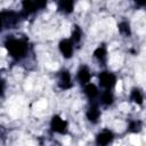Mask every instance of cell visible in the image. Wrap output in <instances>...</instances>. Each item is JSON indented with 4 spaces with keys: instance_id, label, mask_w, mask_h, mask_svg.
<instances>
[{
    "instance_id": "ffe728a7",
    "label": "cell",
    "mask_w": 146,
    "mask_h": 146,
    "mask_svg": "<svg viewBox=\"0 0 146 146\" xmlns=\"http://www.w3.org/2000/svg\"><path fill=\"white\" fill-rule=\"evenodd\" d=\"M51 146H60V144H58V143H54Z\"/></svg>"
},
{
    "instance_id": "30bf717a",
    "label": "cell",
    "mask_w": 146,
    "mask_h": 146,
    "mask_svg": "<svg viewBox=\"0 0 146 146\" xmlns=\"http://www.w3.org/2000/svg\"><path fill=\"white\" fill-rule=\"evenodd\" d=\"M90 78H91V73L89 71V68L86 66V65H82L80 66L79 71H78V80L81 84H88V82L90 81Z\"/></svg>"
},
{
    "instance_id": "ac0fdd59",
    "label": "cell",
    "mask_w": 146,
    "mask_h": 146,
    "mask_svg": "<svg viewBox=\"0 0 146 146\" xmlns=\"http://www.w3.org/2000/svg\"><path fill=\"white\" fill-rule=\"evenodd\" d=\"M141 130V122L140 121H137V120H133V121H130L129 122V125H128V131L129 132H133V133H137Z\"/></svg>"
},
{
    "instance_id": "277c9868",
    "label": "cell",
    "mask_w": 146,
    "mask_h": 146,
    "mask_svg": "<svg viewBox=\"0 0 146 146\" xmlns=\"http://www.w3.org/2000/svg\"><path fill=\"white\" fill-rule=\"evenodd\" d=\"M116 83V76L111 73V72H107V71H104L99 74V84L107 89V90H111Z\"/></svg>"
},
{
    "instance_id": "ba28073f",
    "label": "cell",
    "mask_w": 146,
    "mask_h": 146,
    "mask_svg": "<svg viewBox=\"0 0 146 146\" xmlns=\"http://www.w3.org/2000/svg\"><path fill=\"white\" fill-rule=\"evenodd\" d=\"M59 50L65 58H70L73 55V42L70 39H63L59 42Z\"/></svg>"
},
{
    "instance_id": "7a4b0ae2",
    "label": "cell",
    "mask_w": 146,
    "mask_h": 146,
    "mask_svg": "<svg viewBox=\"0 0 146 146\" xmlns=\"http://www.w3.org/2000/svg\"><path fill=\"white\" fill-rule=\"evenodd\" d=\"M22 6H23V10L19 14L23 18H25L30 14L36 11L38 9H41V8L46 7L47 1H29V0H25V1H23Z\"/></svg>"
},
{
    "instance_id": "2e32d148",
    "label": "cell",
    "mask_w": 146,
    "mask_h": 146,
    "mask_svg": "<svg viewBox=\"0 0 146 146\" xmlns=\"http://www.w3.org/2000/svg\"><path fill=\"white\" fill-rule=\"evenodd\" d=\"M117 29H119V32H120L122 35H124V36H129V35L131 34L130 25H129V23H128V22H125V21H123V22L119 23Z\"/></svg>"
},
{
    "instance_id": "9a60e30c",
    "label": "cell",
    "mask_w": 146,
    "mask_h": 146,
    "mask_svg": "<svg viewBox=\"0 0 146 146\" xmlns=\"http://www.w3.org/2000/svg\"><path fill=\"white\" fill-rule=\"evenodd\" d=\"M130 99L133 103L140 105L143 103V94H141V91L139 89H137V88H132L131 89V94H130Z\"/></svg>"
},
{
    "instance_id": "8992f818",
    "label": "cell",
    "mask_w": 146,
    "mask_h": 146,
    "mask_svg": "<svg viewBox=\"0 0 146 146\" xmlns=\"http://www.w3.org/2000/svg\"><path fill=\"white\" fill-rule=\"evenodd\" d=\"M58 86L62 88V89H70L72 86H73V82H72V79H71V74L67 70H62L59 72V75H58Z\"/></svg>"
},
{
    "instance_id": "8fae6325",
    "label": "cell",
    "mask_w": 146,
    "mask_h": 146,
    "mask_svg": "<svg viewBox=\"0 0 146 146\" xmlns=\"http://www.w3.org/2000/svg\"><path fill=\"white\" fill-rule=\"evenodd\" d=\"M83 90H84L86 96H87L90 100L95 99V98L98 96V89H97V87H96L95 84H92V83H88V84H86Z\"/></svg>"
},
{
    "instance_id": "9c48e42d",
    "label": "cell",
    "mask_w": 146,
    "mask_h": 146,
    "mask_svg": "<svg viewBox=\"0 0 146 146\" xmlns=\"http://www.w3.org/2000/svg\"><path fill=\"white\" fill-rule=\"evenodd\" d=\"M87 119L91 122V123H96L98 122L99 120V116H100V111L98 108V105L97 104H91L87 111Z\"/></svg>"
},
{
    "instance_id": "e0dca14e",
    "label": "cell",
    "mask_w": 146,
    "mask_h": 146,
    "mask_svg": "<svg viewBox=\"0 0 146 146\" xmlns=\"http://www.w3.org/2000/svg\"><path fill=\"white\" fill-rule=\"evenodd\" d=\"M81 36H82V31H81V29H80L78 25H75L74 29H73V31H72L71 39H70V40H71L73 43H76V42H79V41L81 40Z\"/></svg>"
},
{
    "instance_id": "5bb4252c",
    "label": "cell",
    "mask_w": 146,
    "mask_h": 146,
    "mask_svg": "<svg viewBox=\"0 0 146 146\" xmlns=\"http://www.w3.org/2000/svg\"><path fill=\"white\" fill-rule=\"evenodd\" d=\"M94 56L99 60V63H105L106 60V48L104 46H99L95 51H94Z\"/></svg>"
},
{
    "instance_id": "5b68a950",
    "label": "cell",
    "mask_w": 146,
    "mask_h": 146,
    "mask_svg": "<svg viewBox=\"0 0 146 146\" xmlns=\"http://www.w3.org/2000/svg\"><path fill=\"white\" fill-rule=\"evenodd\" d=\"M50 128L52 131H55L57 133L65 135L67 132V122L65 120H63L59 115H54L50 121Z\"/></svg>"
},
{
    "instance_id": "6da1fadb",
    "label": "cell",
    "mask_w": 146,
    "mask_h": 146,
    "mask_svg": "<svg viewBox=\"0 0 146 146\" xmlns=\"http://www.w3.org/2000/svg\"><path fill=\"white\" fill-rule=\"evenodd\" d=\"M6 48L9 52V55L15 59H21L26 55L27 51V44L25 41L15 39V38H8L5 42Z\"/></svg>"
},
{
    "instance_id": "d6986e66",
    "label": "cell",
    "mask_w": 146,
    "mask_h": 146,
    "mask_svg": "<svg viewBox=\"0 0 146 146\" xmlns=\"http://www.w3.org/2000/svg\"><path fill=\"white\" fill-rule=\"evenodd\" d=\"M136 5H139V6H146V1H136Z\"/></svg>"
},
{
    "instance_id": "7c38bea8",
    "label": "cell",
    "mask_w": 146,
    "mask_h": 146,
    "mask_svg": "<svg viewBox=\"0 0 146 146\" xmlns=\"http://www.w3.org/2000/svg\"><path fill=\"white\" fill-rule=\"evenodd\" d=\"M73 8H74V2L72 0H62L58 2V9L66 14L72 13Z\"/></svg>"
},
{
    "instance_id": "52a82bcc",
    "label": "cell",
    "mask_w": 146,
    "mask_h": 146,
    "mask_svg": "<svg viewBox=\"0 0 146 146\" xmlns=\"http://www.w3.org/2000/svg\"><path fill=\"white\" fill-rule=\"evenodd\" d=\"M114 136L112 133V131L110 130H103L102 132H99L96 136V143L98 146H107L112 140H113Z\"/></svg>"
},
{
    "instance_id": "4fadbf2b",
    "label": "cell",
    "mask_w": 146,
    "mask_h": 146,
    "mask_svg": "<svg viewBox=\"0 0 146 146\" xmlns=\"http://www.w3.org/2000/svg\"><path fill=\"white\" fill-rule=\"evenodd\" d=\"M113 100H114V97H113V94L111 90H107L105 89L102 94H100V103L108 106V105H112L113 104Z\"/></svg>"
},
{
    "instance_id": "3957f363",
    "label": "cell",
    "mask_w": 146,
    "mask_h": 146,
    "mask_svg": "<svg viewBox=\"0 0 146 146\" xmlns=\"http://www.w3.org/2000/svg\"><path fill=\"white\" fill-rule=\"evenodd\" d=\"M19 17H22L19 13L1 11V26H2V29H8V27H11V26L16 25Z\"/></svg>"
}]
</instances>
